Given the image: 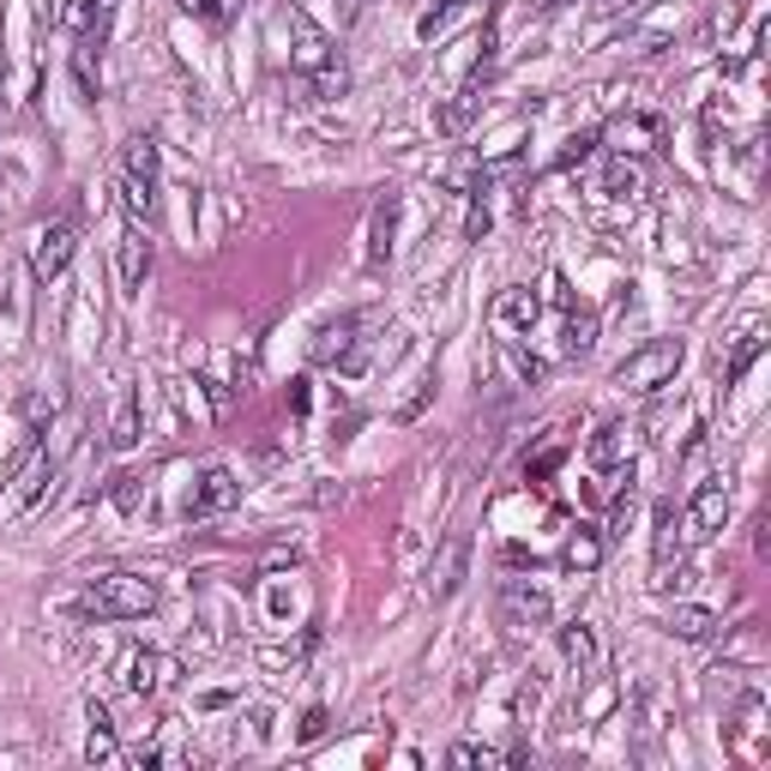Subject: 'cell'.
Returning a JSON list of instances; mask_svg holds the SVG:
<instances>
[{
  "mask_svg": "<svg viewBox=\"0 0 771 771\" xmlns=\"http://www.w3.org/2000/svg\"><path fill=\"white\" fill-rule=\"evenodd\" d=\"M241 500V483H236V471H223V464H211L206 476H199V488H194V500H187V519H211V512H229Z\"/></svg>",
  "mask_w": 771,
  "mask_h": 771,
  "instance_id": "12",
  "label": "cell"
},
{
  "mask_svg": "<svg viewBox=\"0 0 771 771\" xmlns=\"http://www.w3.org/2000/svg\"><path fill=\"white\" fill-rule=\"evenodd\" d=\"M627 458H633L627 422H597V434H590V464H597V471H614V464H627Z\"/></svg>",
  "mask_w": 771,
  "mask_h": 771,
  "instance_id": "16",
  "label": "cell"
},
{
  "mask_svg": "<svg viewBox=\"0 0 771 771\" xmlns=\"http://www.w3.org/2000/svg\"><path fill=\"white\" fill-rule=\"evenodd\" d=\"M73 253H79V229H73L66 217L42 223L37 236H30V277H37V284H54Z\"/></svg>",
  "mask_w": 771,
  "mask_h": 771,
  "instance_id": "6",
  "label": "cell"
},
{
  "mask_svg": "<svg viewBox=\"0 0 771 771\" xmlns=\"http://www.w3.org/2000/svg\"><path fill=\"white\" fill-rule=\"evenodd\" d=\"M314 735H326V711H308V718H301V742H314Z\"/></svg>",
  "mask_w": 771,
  "mask_h": 771,
  "instance_id": "34",
  "label": "cell"
},
{
  "mask_svg": "<svg viewBox=\"0 0 771 771\" xmlns=\"http://www.w3.org/2000/svg\"><path fill=\"white\" fill-rule=\"evenodd\" d=\"M115 187H121V206H127V223L158 217V139H151V133H133L127 139Z\"/></svg>",
  "mask_w": 771,
  "mask_h": 771,
  "instance_id": "3",
  "label": "cell"
},
{
  "mask_svg": "<svg viewBox=\"0 0 771 771\" xmlns=\"http://www.w3.org/2000/svg\"><path fill=\"white\" fill-rule=\"evenodd\" d=\"M393 236H398V194H386L374 206V217H368V265H386L393 260Z\"/></svg>",
  "mask_w": 771,
  "mask_h": 771,
  "instance_id": "15",
  "label": "cell"
},
{
  "mask_svg": "<svg viewBox=\"0 0 771 771\" xmlns=\"http://www.w3.org/2000/svg\"><path fill=\"white\" fill-rule=\"evenodd\" d=\"M507 356H512V368H519V374H524V380H531V386H536V380H543V362H536V356H524V350H512V344H507Z\"/></svg>",
  "mask_w": 771,
  "mask_h": 771,
  "instance_id": "33",
  "label": "cell"
},
{
  "mask_svg": "<svg viewBox=\"0 0 771 771\" xmlns=\"http://www.w3.org/2000/svg\"><path fill=\"white\" fill-rule=\"evenodd\" d=\"M464 567H471V531H452V536L440 543V555H434V567H428L434 602H446L458 585H464Z\"/></svg>",
  "mask_w": 771,
  "mask_h": 771,
  "instance_id": "9",
  "label": "cell"
},
{
  "mask_svg": "<svg viewBox=\"0 0 771 771\" xmlns=\"http://www.w3.org/2000/svg\"><path fill=\"white\" fill-rule=\"evenodd\" d=\"M597 139H602V133H597V127H585V133H573V139H567V145H561V158H555V163H561V170H573V163H585V158H590V151H597Z\"/></svg>",
  "mask_w": 771,
  "mask_h": 771,
  "instance_id": "28",
  "label": "cell"
},
{
  "mask_svg": "<svg viewBox=\"0 0 771 771\" xmlns=\"http://www.w3.org/2000/svg\"><path fill=\"white\" fill-rule=\"evenodd\" d=\"M488 759V747H476V742H458L452 754H446V766H483Z\"/></svg>",
  "mask_w": 771,
  "mask_h": 771,
  "instance_id": "31",
  "label": "cell"
},
{
  "mask_svg": "<svg viewBox=\"0 0 771 771\" xmlns=\"http://www.w3.org/2000/svg\"><path fill=\"white\" fill-rule=\"evenodd\" d=\"M458 7H464V0H440V7H428V13L416 18V37H422V42H434V37H440V30L458 18Z\"/></svg>",
  "mask_w": 771,
  "mask_h": 771,
  "instance_id": "27",
  "label": "cell"
},
{
  "mask_svg": "<svg viewBox=\"0 0 771 771\" xmlns=\"http://www.w3.org/2000/svg\"><path fill=\"white\" fill-rule=\"evenodd\" d=\"M681 519H675V507H657V536H651V561H657V573H669V567H681Z\"/></svg>",
  "mask_w": 771,
  "mask_h": 771,
  "instance_id": "18",
  "label": "cell"
},
{
  "mask_svg": "<svg viewBox=\"0 0 771 771\" xmlns=\"http://www.w3.org/2000/svg\"><path fill=\"white\" fill-rule=\"evenodd\" d=\"M151 609H158V585L145 573H103L73 597V614L85 621H139Z\"/></svg>",
  "mask_w": 771,
  "mask_h": 771,
  "instance_id": "2",
  "label": "cell"
},
{
  "mask_svg": "<svg viewBox=\"0 0 771 771\" xmlns=\"http://www.w3.org/2000/svg\"><path fill=\"white\" fill-rule=\"evenodd\" d=\"M139 500H145V483H139V476H115V507H121V512H139Z\"/></svg>",
  "mask_w": 771,
  "mask_h": 771,
  "instance_id": "29",
  "label": "cell"
},
{
  "mask_svg": "<svg viewBox=\"0 0 771 771\" xmlns=\"http://www.w3.org/2000/svg\"><path fill=\"white\" fill-rule=\"evenodd\" d=\"M561 657L585 675V669L597 663V633H590L585 621H567V627H561Z\"/></svg>",
  "mask_w": 771,
  "mask_h": 771,
  "instance_id": "23",
  "label": "cell"
},
{
  "mask_svg": "<svg viewBox=\"0 0 771 771\" xmlns=\"http://www.w3.org/2000/svg\"><path fill=\"white\" fill-rule=\"evenodd\" d=\"M109 446H115V452H133V446H139V393H133V386H121V398H115Z\"/></svg>",
  "mask_w": 771,
  "mask_h": 771,
  "instance_id": "20",
  "label": "cell"
},
{
  "mask_svg": "<svg viewBox=\"0 0 771 771\" xmlns=\"http://www.w3.org/2000/svg\"><path fill=\"white\" fill-rule=\"evenodd\" d=\"M206 393H211V410H217V416H229V393H223L217 380H206Z\"/></svg>",
  "mask_w": 771,
  "mask_h": 771,
  "instance_id": "35",
  "label": "cell"
},
{
  "mask_svg": "<svg viewBox=\"0 0 771 771\" xmlns=\"http://www.w3.org/2000/svg\"><path fill=\"white\" fill-rule=\"evenodd\" d=\"M536 314H543V296H536L531 284H512V289L495 296V326L500 332H531Z\"/></svg>",
  "mask_w": 771,
  "mask_h": 771,
  "instance_id": "14",
  "label": "cell"
},
{
  "mask_svg": "<svg viewBox=\"0 0 771 771\" xmlns=\"http://www.w3.org/2000/svg\"><path fill=\"white\" fill-rule=\"evenodd\" d=\"M543 301H549V308H561V314L573 308V289H567V277H561V272H549V289H543Z\"/></svg>",
  "mask_w": 771,
  "mask_h": 771,
  "instance_id": "30",
  "label": "cell"
},
{
  "mask_svg": "<svg viewBox=\"0 0 771 771\" xmlns=\"http://www.w3.org/2000/svg\"><path fill=\"white\" fill-rule=\"evenodd\" d=\"M766 356V332H742L735 338V350H730V362H723V386H742L747 380V368Z\"/></svg>",
  "mask_w": 771,
  "mask_h": 771,
  "instance_id": "22",
  "label": "cell"
},
{
  "mask_svg": "<svg viewBox=\"0 0 771 771\" xmlns=\"http://www.w3.org/2000/svg\"><path fill=\"white\" fill-rule=\"evenodd\" d=\"M182 7L199 18V25H211V30H223L229 18L241 13V0H182Z\"/></svg>",
  "mask_w": 771,
  "mask_h": 771,
  "instance_id": "26",
  "label": "cell"
},
{
  "mask_svg": "<svg viewBox=\"0 0 771 771\" xmlns=\"http://www.w3.org/2000/svg\"><path fill=\"white\" fill-rule=\"evenodd\" d=\"M614 151H627V145H663V115H621L609 127Z\"/></svg>",
  "mask_w": 771,
  "mask_h": 771,
  "instance_id": "21",
  "label": "cell"
},
{
  "mask_svg": "<svg viewBox=\"0 0 771 771\" xmlns=\"http://www.w3.org/2000/svg\"><path fill=\"white\" fill-rule=\"evenodd\" d=\"M500 614H507L512 627H543L549 621V590L531 585V579H507L500 585Z\"/></svg>",
  "mask_w": 771,
  "mask_h": 771,
  "instance_id": "11",
  "label": "cell"
},
{
  "mask_svg": "<svg viewBox=\"0 0 771 771\" xmlns=\"http://www.w3.org/2000/svg\"><path fill=\"white\" fill-rule=\"evenodd\" d=\"M289 66H296L301 79L314 85V97L320 103H332V97H344L350 91V73H344V61H338V49H332V37L314 25V18L301 13H289Z\"/></svg>",
  "mask_w": 771,
  "mask_h": 771,
  "instance_id": "1",
  "label": "cell"
},
{
  "mask_svg": "<svg viewBox=\"0 0 771 771\" xmlns=\"http://www.w3.org/2000/svg\"><path fill=\"white\" fill-rule=\"evenodd\" d=\"M681 338H651V344H639V350H627L621 356V368H614V386L621 393H657V386H669L675 380V368H681Z\"/></svg>",
  "mask_w": 771,
  "mask_h": 771,
  "instance_id": "4",
  "label": "cell"
},
{
  "mask_svg": "<svg viewBox=\"0 0 771 771\" xmlns=\"http://www.w3.org/2000/svg\"><path fill=\"white\" fill-rule=\"evenodd\" d=\"M115 272H121V296H139L145 289V277H151V223H127Z\"/></svg>",
  "mask_w": 771,
  "mask_h": 771,
  "instance_id": "10",
  "label": "cell"
},
{
  "mask_svg": "<svg viewBox=\"0 0 771 771\" xmlns=\"http://www.w3.org/2000/svg\"><path fill=\"white\" fill-rule=\"evenodd\" d=\"M121 681H127V693H139V699H163V693L182 681V663H175L170 651H133L127 663H121Z\"/></svg>",
  "mask_w": 771,
  "mask_h": 771,
  "instance_id": "7",
  "label": "cell"
},
{
  "mask_svg": "<svg viewBox=\"0 0 771 771\" xmlns=\"http://www.w3.org/2000/svg\"><path fill=\"white\" fill-rule=\"evenodd\" d=\"M590 344H597V314H585V308H567V320H561V350H567V356H590Z\"/></svg>",
  "mask_w": 771,
  "mask_h": 771,
  "instance_id": "24",
  "label": "cell"
},
{
  "mask_svg": "<svg viewBox=\"0 0 771 771\" xmlns=\"http://www.w3.org/2000/svg\"><path fill=\"white\" fill-rule=\"evenodd\" d=\"M663 627L675 633L681 645H711L723 633V614L718 609H699V602H675V609L663 614Z\"/></svg>",
  "mask_w": 771,
  "mask_h": 771,
  "instance_id": "13",
  "label": "cell"
},
{
  "mask_svg": "<svg viewBox=\"0 0 771 771\" xmlns=\"http://www.w3.org/2000/svg\"><path fill=\"white\" fill-rule=\"evenodd\" d=\"M289 386H296V393H289V410L301 416V410H308V380H289Z\"/></svg>",
  "mask_w": 771,
  "mask_h": 771,
  "instance_id": "36",
  "label": "cell"
},
{
  "mask_svg": "<svg viewBox=\"0 0 771 771\" xmlns=\"http://www.w3.org/2000/svg\"><path fill=\"white\" fill-rule=\"evenodd\" d=\"M561 567H567V573H597V567H602V536L590 531V524H579V531L567 536Z\"/></svg>",
  "mask_w": 771,
  "mask_h": 771,
  "instance_id": "19",
  "label": "cell"
},
{
  "mask_svg": "<svg viewBox=\"0 0 771 771\" xmlns=\"http://www.w3.org/2000/svg\"><path fill=\"white\" fill-rule=\"evenodd\" d=\"M54 483V464H49V452L37 446V434L25 440V452H18V464H13V488H7V500H0V519H25L30 507L42 500V488Z\"/></svg>",
  "mask_w": 771,
  "mask_h": 771,
  "instance_id": "5",
  "label": "cell"
},
{
  "mask_svg": "<svg viewBox=\"0 0 771 771\" xmlns=\"http://www.w3.org/2000/svg\"><path fill=\"white\" fill-rule=\"evenodd\" d=\"M464 236H471V241H483V236H488V206H483V199H476L471 217H464Z\"/></svg>",
  "mask_w": 771,
  "mask_h": 771,
  "instance_id": "32",
  "label": "cell"
},
{
  "mask_svg": "<svg viewBox=\"0 0 771 771\" xmlns=\"http://www.w3.org/2000/svg\"><path fill=\"white\" fill-rule=\"evenodd\" d=\"M85 723H91V735H85V759H91V766H109V759L121 754V742H115V718H109L103 706H85Z\"/></svg>",
  "mask_w": 771,
  "mask_h": 771,
  "instance_id": "17",
  "label": "cell"
},
{
  "mask_svg": "<svg viewBox=\"0 0 771 771\" xmlns=\"http://www.w3.org/2000/svg\"><path fill=\"white\" fill-rule=\"evenodd\" d=\"M723 524H730V488L723 476H706L687 500V536H718Z\"/></svg>",
  "mask_w": 771,
  "mask_h": 771,
  "instance_id": "8",
  "label": "cell"
},
{
  "mask_svg": "<svg viewBox=\"0 0 771 771\" xmlns=\"http://www.w3.org/2000/svg\"><path fill=\"white\" fill-rule=\"evenodd\" d=\"M639 187H645V170L627 158V151H621V158H609V170H602V194H614V199H633Z\"/></svg>",
  "mask_w": 771,
  "mask_h": 771,
  "instance_id": "25",
  "label": "cell"
}]
</instances>
